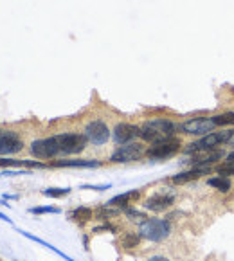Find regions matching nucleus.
<instances>
[{
    "instance_id": "nucleus-3",
    "label": "nucleus",
    "mask_w": 234,
    "mask_h": 261,
    "mask_svg": "<svg viewBox=\"0 0 234 261\" xmlns=\"http://www.w3.org/2000/svg\"><path fill=\"white\" fill-rule=\"evenodd\" d=\"M54 141L58 144L60 155H76L81 153L87 148V137L85 133H60L54 135Z\"/></svg>"
},
{
    "instance_id": "nucleus-25",
    "label": "nucleus",
    "mask_w": 234,
    "mask_h": 261,
    "mask_svg": "<svg viewBox=\"0 0 234 261\" xmlns=\"http://www.w3.org/2000/svg\"><path fill=\"white\" fill-rule=\"evenodd\" d=\"M117 213H119V209H112L110 205H106V207L99 209L98 216H99V218H110V216H115Z\"/></svg>"
},
{
    "instance_id": "nucleus-8",
    "label": "nucleus",
    "mask_w": 234,
    "mask_h": 261,
    "mask_svg": "<svg viewBox=\"0 0 234 261\" xmlns=\"http://www.w3.org/2000/svg\"><path fill=\"white\" fill-rule=\"evenodd\" d=\"M85 137L94 146H103L110 139V130L103 121H90L89 125L85 126Z\"/></svg>"
},
{
    "instance_id": "nucleus-14",
    "label": "nucleus",
    "mask_w": 234,
    "mask_h": 261,
    "mask_svg": "<svg viewBox=\"0 0 234 261\" xmlns=\"http://www.w3.org/2000/svg\"><path fill=\"white\" fill-rule=\"evenodd\" d=\"M139 196H140V191H126V193L115 195L114 198H110L106 202V205H110V207H125V205L132 204Z\"/></svg>"
},
{
    "instance_id": "nucleus-6",
    "label": "nucleus",
    "mask_w": 234,
    "mask_h": 261,
    "mask_svg": "<svg viewBox=\"0 0 234 261\" xmlns=\"http://www.w3.org/2000/svg\"><path fill=\"white\" fill-rule=\"evenodd\" d=\"M142 155H146V150L142 144H139V142H128V144H123V146L117 148L110 155V161L117 162V164H125V162L139 161Z\"/></svg>"
},
{
    "instance_id": "nucleus-19",
    "label": "nucleus",
    "mask_w": 234,
    "mask_h": 261,
    "mask_svg": "<svg viewBox=\"0 0 234 261\" xmlns=\"http://www.w3.org/2000/svg\"><path fill=\"white\" fill-rule=\"evenodd\" d=\"M70 218H72L74 222H78V224H85V222L92 220V209H89V207H76L72 213H70Z\"/></svg>"
},
{
    "instance_id": "nucleus-30",
    "label": "nucleus",
    "mask_w": 234,
    "mask_h": 261,
    "mask_svg": "<svg viewBox=\"0 0 234 261\" xmlns=\"http://www.w3.org/2000/svg\"><path fill=\"white\" fill-rule=\"evenodd\" d=\"M0 220H4V222H7V224H11V218H7L4 213H0Z\"/></svg>"
},
{
    "instance_id": "nucleus-15",
    "label": "nucleus",
    "mask_w": 234,
    "mask_h": 261,
    "mask_svg": "<svg viewBox=\"0 0 234 261\" xmlns=\"http://www.w3.org/2000/svg\"><path fill=\"white\" fill-rule=\"evenodd\" d=\"M101 162L99 161H56L52 162L51 167H99Z\"/></svg>"
},
{
    "instance_id": "nucleus-11",
    "label": "nucleus",
    "mask_w": 234,
    "mask_h": 261,
    "mask_svg": "<svg viewBox=\"0 0 234 261\" xmlns=\"http://www.w3.org/2000/svg\"><path fill=\"white\" fill-rule=\"evenodd\" d=\"M140 135V128L135 125H128V123H119V125L114 128V141L117 144H128L134 139Z\"/></svg>"
},
{
    "instance_id": "nucleus-4",
    "label": "nucleus",
    "mask_w": 234,
    "mask_h": 261,
    "mask_svg": "<svg viewBox=\"0 0 234 261\" xmlns=\"http://www.w3.org/2000/svg\"><path fill=\"white\" fill-rule=\"evenodd\" d=\"M180 146H182L180 139H177V137H169V139H166V141L151 144V146L146 150V155L150 157L151 161H164V159H169V157L175 155V153L180 150Z\"/></svg>"
},
{
    "instance_id": "nucleus-18",
    "label": "nucleus",
    "mask_w": 234,
    "mask_h": 261,
    "mask_svg": "<svg viewBox=\"0 0 234 261\" xmlns=\"http://www.w3.org/2000/svg\"><path fill=\"white\" fill-rule=\"evenodd\" d=\"M0 166H27V167H47L38 161H15V159H0Z\"/></svg>"
},
{
    "instance_id": "nucleus-13",
    "label": "nucleus",
    "mask_w": 234,
    "mask_h": 261,
    "mask_svg": "<svg viewBox=\"0 0 234 261\" xmlns=\"http://www.w3.org/2000/svg\"><path fill=\"white\" fill-rule=\"evenodd\" d=\"M211 173V167H193V169H187L173 177V182L175 184H186L191 182V180H197V178L203 177V175H209Z\"/></svg>"
},
{
    "instance_id": "nucleus-28",
    "label": "nucleus",
    "mask_w": 234,
    "mask_h": 261,
    "mask_svg": "<svg viewBox=\"0 0 234 261\" xmlns=\"http://www.w3.org/2000/svg\"><path fill=\"white\" fill-rule=\"evenodd\" d=\"M225 144H227V146H234V130H229V135H227Z\"/></svg>"
},
{
    "instance_id": "nucleus-17",
    "label": "nucleus",
    "mask_w": 234,
    "mask_h": 261,
    "mask_svg": "<svg viewBox=\"0 0 234 261\" xmlns=\"http://www.w3.org/2000/svg\"><path fill=\"white\" fill-rule=\"evenodd\" d=\"M207 186L213 189H218L220 193H229L231 191V180L229 177H213L207 180Z\"/></svg>"
},
{
    "instance_id": "nucleus-1",
    "label": "nucleus",
    "mask_w": 234,
    "mask_h": 261,
    "mask_svg": "<svg viewBox=\"0 0 234 261\" xmlns=\"http://www.w3.org/2000/svg\"><path fill=\"white\" fill-rule=\"evenodd\" d=\"M178 130V126L171 123L169 119H151L146 121L144 125L140 126V139L146 142H161L166 141L169 137L175 135V131Z\"/></svg>"
},
{
    "instance_id": "nucleus-5",
    "label": "nucleus",
    "mask_w": 234,
    "mask_h": 261,
    "mask_svg": "<svg viewBox=\"0 0 234 261\" xmlns=\"http://www.w3.org/2000/svg\"><path fill=\"white\" fill-rule=\"evenodd\" d=\"M227 135H229V130L211 131V133H207V135L200 137L198 141L191 142L189 148H187V153H198V152H209V150H214V148L220 146V144H225Z\"/></svg>"
},
{
    "instance_id": "nucleus-12",
    "label": "nucleus",
    "mask_w": 234,
    "mask_h": 261,
    "mask_svg": "<svg viewBox=\"0 0 234 261\" xmlns=\"http://www.w3.org/2000/svg\"><path fill=\"white\" fill-rule=\"evenodd\" d=\"M175 202V196L173 195H167V193H155L151 195L150 198L144 202V207L148 211H153V213H162L169 209Z\"/></svg>"
},
{
    "instance_id": "nucleus-9",
    "label": "nucleus",
    "mask_w": 234,
    "mask_h": 261,
    "mask_svg": "<svg viewBox=\"0 0 234 261\" xmlns=\"http://www.w3.org/2000/svg\"><path fill=\"white\" fill-rule=\"evenodd\" d=\"M22 148H24V141L16 131L0 130V157L15 155L22 152Z\"/></svg>"
},
{
    "instance_id": "nucleus-7",
    "label": "nucleus",
    "mask_w": 234,
    "mask_h": 261,
    "mask_svg": "<svg viewBox=\"0 0 234 261\" xmlns=\"http://www.w3.org/2000/svg\"><path fill=\"white\" fill-rule=\"evenodd\" d=\"M216 125L213 123V117H193V119L186 121L180 130L184 133H189V135H198V137H203L214 131Z\"/></svg>"
},
{
    "instance_id": "nucleus-23",
    "label": "nucleus",
    "mask_w": 234,
    "mask_h": 261,
    "mask_svg": "<svg viewBox=\"0 0 234 261\" xmlns=\"http://www.w3.org/2000/svg\"><path fill=\"white\" fill-rule=\"evenodd\" d=\"M216 173L220 177H233L234 175V161H225L224 164L216 166Z\"/></svg>"
},
{
    "instance_id": "nucleus-20",
    "label": "nucleus",
    "mask_w": 234,
    "mask_h": 261,
    "mask_svg": "<svg viewBox=\"0 0 234 261\" xmlns=\"http://www.w3.org/2000/svg\"><path fill=\"white\" fill-rule=\"evenodd\" d=\"M213 123L216 126H233L234 125V112H224V114L213 115Z\"/></svg>"
},
{
    "instance_id": "nucleus-10",
    "label": "nucleus",
    "mask_w": 234,
    "mask_h": 261,
    "mask_svg": "<svg viewBox=\"0 0 234 261\" xmlns=\"http://www.w3.org/2000/svg\"><path fill=\"white\" fill-rule=\"evenodd\" d=\"M31 153L36 159H54L60 155L58 144L54 141V135L47 137V139H38V141L31 142Z\"/></svg>"
},
{
    "instance_id": "nucleus-27",
    "label": "nucleus",
    "mask_w": 234,
    "mask_h": 261,
    "mask_svg": "<svg viewBox=\"0 0 234 261\" xmlns=\"http://www.w3.org/2000/svg\"><path fill=\"white\" fill-rule=\"evenodd\" d=\"M112 186L110 184H103V186H81V189H94V191H104V189H110Z\"/></svg>"
},
{
    "instance_id": "nucleus-2",
    "label": "nucleus",
    "mask_w": 234,
    "mask_h": 261,
    "mask_svg": "<svg viewBox=\"0 0 234 261\" xmlns=\"http://www.w3.org/2000/svg\"><path fill=\"white\" fill-rule=\"evenodd\" d=\"M171 232V225L167 220H161V218H146L144 222H140L139 225V234L140 238L150 241H159L166 240L167 236Z\"/></svg>"
},
{
    "instance_id": "nucleus-22",
    "label": "nucleus",
    "mask_w": 234,
    "mask_h": 261,
    "mask_svg": "<svg viewBox=\"0 0 234 261\" xmlns=\"http://www.w3.org/2000/svg\"><path fill=\"white\" fill-rule=\"evenodd\" d=\"M42 193L45 196H49V198H62V196L70 193V188H49V189H43Z\"/></svg>"
},
{
    "instance_id": "nucleus-29",
    "label": "nucleus",
    "mask_w": 234,
    "mask_h": 261,
    "mask_svg": "<svg viewBox=\"0 0 234 261\" xmlns=\"http://www.w3.org/2000/svg\"><path fill=\"white\" fill-rule=\"evenodd\" d=\"M148 261H171V260H167V258H164V256H153Z\"/></svg>"
},
{
    "instance_id": "nucleus-24",
    "label": "nucleus",
    "mask_w": 234,
    "mask_h": 261,
    "mask_svg": "<svg viewBox=\"0 0 234 261\" xmlns=\"http://www.w3.org/2000/svg\"><path fill=\"white\" fill-rule=\"evenodd\" d=\"M29 213H33V214H60L62 211L58 207H31L29 209Z\"/></svg>"
},
{
    "instance_id": "nucleus-26",
    "label": "nucleus",
    "mask_w": 234,
    "mask_h": 261,
    "mask_svg": "<svg viewBox=\"0 0 234 261\" xmlns=\"http://www.w3.org/2000/svg\"><path fill=\"white\" fill-rule=\"evenodd\" d=\"M125 213H126V216H130V220H140V222H144L146 220L144 213H140L137 209H126Z\"/></svg>"
},
{
    "instance_id": "nucleus-16",
    "label": "nucleus",
    "mask_w": 234,
    "mask_h": 261,
    "mask_svg": "<svg viewBox=\"0 0 234 261\" xmlns=\"http://www.w3.org/2000/svg\"><path fill=\"white\" fill-rule=\"evenodd\" d=\"M18 232H20V234L24 236V238H27V240H31V241H36V243H40V245L47 247V249H49V251L56 252L58 256H60V258H63V260H65V261H74L72 258H70V256H67V254H65V252H62V251H60V249H56V247H54V245H51V243H47V241H43L42 238H36V236H33L31 232H27V230H18Z\"/></svg>"
},
{
    "instance_id": "nucleus-21",
    "label": "nucleus",
    "mask_w": 234,
    "mask_h": 261,
    "mask_svg": "<svg viewBox=\"0 0 234 261\" xmlns=\"http://www.w3.org/2000/svg\"><path fill=\"white\" fill-rule=\"evenodd\" d=\"M139 241H140L139 232H126V234L123 236L121 243H123V247H126V249H134V247L139 245Z\"/></svg>"
}]
</instances>
